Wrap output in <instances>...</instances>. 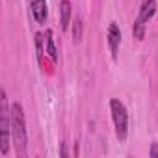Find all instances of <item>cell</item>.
<instances>
[{
  "mask_svg": "<svg viewBox=\"0 0 158 158\" xmlns=\"http://www.w3.org/2000/svg\"><path fill=\"white\" fill-rule=\"evenodd\" d=\"M11 114V134L15 139V147L19 151V154L26 152V143H28V136H26V121H24V112L23 106L19 102H15L10 110Z\"/></svg>",
  "mask_w": 158,
  "mask_h": 158,
  "instance_id": "1",
  "label": "cell"
},
{
  "mask_svg": "<svg viewBox=\"0 0 158 158\" xmlns=\"http://www.w3.org/2000/svg\"><path fill=\"white\" fill-rule=\"evenodd\" d=\"M110 110H112V117H114V125H115V136L123 141V139H127V134H128V114H127V108L123 106L121 101L112 99L110 101Z\"/></svg>",
  "mask_w": 158,
  "mask_h": 158,
  "instance_id": "2",
  "label": "cell"
},
{
  "mask_svg": "<svg viewBox=\"0 0 158 158\" xmlns=\"http://www.w3.org/2000/svg\"><path fill=\"white\" fill-rule=\"evenodd\" d=\"M0 132H2V141H0V152L8 154L10 151V130H11V114L8 110L6 91H2V114H0Z\"/></svg>",
  "mask_w": 158,
  "mask_h": 158,
  "instance_id": "3",
  "label": "cell"
},
{
  "mask_svg": "<svg viewBox=\"0 0 158 158\" xmlns=\"http://www.w3.org/2000/svg\"><path fill=\"white\" fill-rule=\"evenodd\" d=\"M119 43H121V32H119V26H117L115 23H112V24H110V28H108V45H110V50H112L114 60L117 58Z\"/></svg>",
  "mask_w": 158,
  "mask_h": 158,
  "instance_id": "4",
  "label": "cell"
},
{
  "mask_svg": "<svg viewBox=\"0 0 158 158\" xmlns=\"http://www.w3.org/2000/svg\"><path fill=\"white\" fill-rule=\"evenodd\" d=\"M30 6H32V13H34L35 21L39 24H43L47 21V0H32Z\"/></svg>",
  "mask_w": 158,
  "mask_h": 158,
  "instance_id": "5",
  "label": "cell"
},
{
  "mask_svg": "<svg viewBox=\"0 0 158 158\" xmlns=\"http://www.w3.org/2000/svg\"><path fill=\"white\" fill-rule=\"evenodd\" d=\"M156 11V0H145L143 6H141V11H139V19L143 23H147Z\"/></svg>",
  "mask_w": 158,
  "mask_h": 158,
  "instance_id": "6",
  "label": "cell"
},
{
  "mask_svg": "<svg viewBox=\"0 0 158 158\" xmlns=\"http://www.w3.org/2000/svg\"><path fill=\"white\" fill-rule=\"evenodd\" d=\"M60 11H61V28L67 30L69 21H71V2H69V0H61Z\"/></svg>",
  "mask_w": 158,
  "mask_h": 158,
  "instance_id": "7",
  "label": "cell"
},
{
  "mask_svg": "<svg viewBox=\"0 0 158 158\" xmlns=\"http://www.w3.org/2000/svg\"><path fill=\"white\" fill-rule=\"evenodd\" d=\"M47 52H48V56H50L52 61L58 60V50H56V45H54V39H52V32L50 30L47 32Z\"/></svg>",
  "mask_w": 158,
  "mask_h": 158,
  "instance_id": "8",
  "label": "cell"
},
{
  "mask_svg": "<svg viewBox=\"0 0 158 158\" xmlns=\"http://www.w3.org/2000/svg\"><path fill=\"white\" fill-rule=\"evenodd\" d=\"M132 34L136 39H143L145 37V23L138 17V21L134 23V28H132Z\"/></svg>",
  "mask_w": 158,
  "mask_h": 158,
  "instance_id": "9",
  "label": "cell"
},
{
  "mask_svg": "<svg viewBox=\"0 0 158 158\" xmlns=\"http://www.w3.org/2000/svg\"><path fill=\"white\" fill-rule=\"evenodd\" d=\"M82 39V21L80 19H74V28H73V41L74 43H80Z\"/></svg>",
  "mask_w": 158,
  "mask_h": 158,
  "instance_id": "10",
  "label": "cell"
},
{
  "mask_svg": "<svg viewBox=\"0 0 158 158\" xmlns=\"http://www.w3.org/2000/svg\"><path fill=\"white\" fill-rule=\"evenodd\" d=\"M35 52H37V61L39 65L43 63V35L35 34Z\"/></svg>",
  "mask_w": 158,
  "mask_h": 158,
  "instance_id": "11",
  "label": "cell"
},
{
  "mask_svg": "<svg viewBox=\"0 0 158 158\" xmlns=\"http://www.w3.org/2000/svg\"><path fill=\"white\" fill-rule=\"evenodd\" d=\"M151 158H158V143H152L151 145Z\"/></svg>",
  "mask_w": 158,
  "mask_h": 158,
  "instance_id": "12",
  "label": "cell"
}]
</instances>
